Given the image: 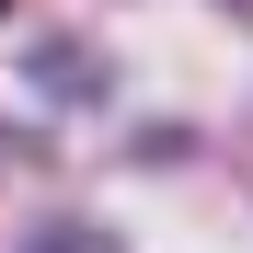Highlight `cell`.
Masks as SVG:
<instances>
[{
    "instance_id": "cell-1",
    "label": "cell",
    "mask_w": 253,
    "mask_h": 253,
    "mask_svg": "<svg viewBox=\"0 0 253 253\" xmlns=\"http://www.w3.org/2000/svg\"><path fill=\"white\" fill-rule=\"evenodd\" d=\"M23 253H115V242H104V230H81V219H69V230H35Z\"/></svg>"
},
{
    "instance_id": "cell-2",
    "label": "cell",
    "mask_w": 253,
    "mask_h": 253,
    "mask_svg": "<svg viewBox=\"0 0 253 253\" xmlns=\"http://www.w3.org/2000/svg\"><path fill=\"white\" fill-rule=\"evenodd\" d=\"M0 12H12V0H0Z\"/></svg>"
}]
</instances>
